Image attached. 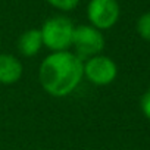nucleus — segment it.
Wrapping results in <instances>:
<instances>
[{"instance_id": "nucleus-10", "label": "nucleus", "mask_w": 150, "mask_h": 150, "mask_svg": "<svg viewBox=\"0 0 150 150\" xmlns=\"http://www.w3.org/2000/svg\"><path fill=\"white\" fill-rule=\"evenodd\" d=\"M140 109H141L143 115L150 121V86L147 87V90L143 93V96L140 99Z\"/></svg>"}, {"instance_id": "nucleus-8", "label": "nucleus", "mask_w": 150, "mask_h": 150, "mask_svg": "<svg viewBox=\"0 0 150 150\" xmlns=\"http://www.w3.org/2000/svg\"><path fill=\"white\" fill-rule=\"evenodd\" d=\"M135 28H137L138 35H140L143 40H146V41L150 43V12L143 13V15L137 19Z\"/></svg>"}, {"instance_id": "nucleus-1", "label": "nucleus", "mask_w": 150, "mask_h": 150, "mask_svg": "<svg viewBox=\"0 0 150 150\" xmlns=\"http://www.w3.org/2000/svg\"><path fill=\"white\" fill-rule=\"evenodd\" d=\"M83 78V59L71 50L50 52L38 66V81L41 88L56 99L72 94L81 84Z\"/></svg>"}, {"instance_id": "nucleus-7", "label": "nucleus", "mask_w": 150, "mask_h": 150, "mask_svg": "<svg viewBox=\"0 0 150 150\" xmlns=\"http://www.w3.org/2000/svg\"><path fill=\"white\" fill-rule=\"evenodd\" d=\"M16 47H18L19 54L24 57H33V56L38 54L40 50L44 47L40 28H30V30L24 31L18 38Z\"/></svg>"}, {"instance_id": "nucleus-9", "label": "nucleus", "mask_w": 150, "mask_h": 150, "mask_svg": "<svg viewBox=\"0 0 150 150\" xmlns=\"http://www.w3.org/2000/svg\"><path fill=\"white\" fill-rule=\"evenodd\" d=\"M46 2L60 12H71L80 5V0H46Z\"/></svg>"}, {"instance_id": "nucleus-3", "label": "nucleus", "mask_w": 150, "mask_h": 150, "mask_svg": "<svg viewBox=\"0 0 150 150\" xmlns=\"http://www.w3.org/2000/svg\"><path fill=\"white\" fill-rule=\"evenodd\" d=\"M105 35L103 31L94 28L90 24L84 25H77L74 30V37H72V46L74 53L80 59L86 60L91 56L100 54L105 50Z\"/></svg>"}, {"instance_id": "nucleus-4", "label": "nucleus", "mask_w": 150, "mask_h": 150, "mask_svg": "<svg viewBox=\"0 0 150 150\" xmlns=\"http://www.w3.org/2000/svg\"><path fill=\"white\" fill-rule=\"evenodd\" d=\"M83 69H84V78L88 83L99 87L112 84L118 77L116 62L112 57L105 56L103 53L83 60Z\"/></svg>"}, {"instance_id": "nucleus-5", "label": "nucleus", "mask_w": 150, "mask_h": 150, "mask_svg": "<svg viewBox=\"0 0 150 150\" xmlns=\"http://www.w3.org/2000/svg\"><path fill=\"white\" fill-rule=\"evenodd\" d=\"M121 16L118 0H90L87 5V19L90 25L100 31L110 30Z\"/></svg>"}, {"instance_id": "nucleus-2", "label": "nucleus", "mask_w": 150, "mask_h": 150, "mask_svg": "<svg viewBox=\"0 0 150 150\" xmlns=\"http://www.w3.org/2000/svg\"><path fill=\"white\" fill-rule=\"evenodd\" d=\"M75 25L65 15H54L46 19L40 28L43 46L50 52L69 50L72 46Z\"/></svg>"}, {"instance_id": "nucleus-6", "label": "nucleus", "mask_w": 150, "mask_h": 150, "mask_svg": "<svg viewBox=\"0 0 150 150\" xmlns=\"http://www.w3.org/2000/svg\"><path fill=\"white\" fill-rule=\"evenodd\" d=\"M24 75L21 59L11 53H0V84L13 86Z\"/></svg>"}, {"instance_id": "nucleus-11", "label": "nucleus", "mask_w": 150, "mask_h": 150, "mask_svg": "<svg viewBox=\"0 0 150 150\" xmlns=\"http://www.w3.org/2000/svg\"><path fill=\"white\" fill-rule=\"evenodd\" d=\"M0 49H2V41H0Z\"/></svg>"}]
</instances>
